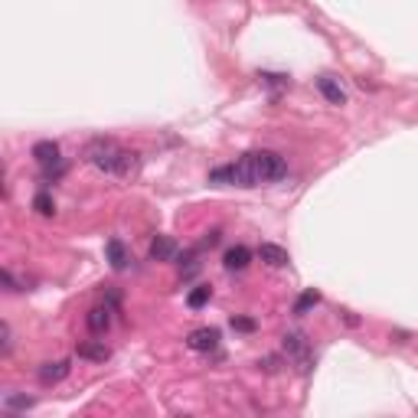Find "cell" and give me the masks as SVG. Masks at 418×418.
I'll list each match as a JSON object with an SVG mask.
<instances>
[{"label":"cell","mask_w":418,"mask_h":418,"mask_svg":"<svg viewBox=\"0 0 418 418\" xmlns=\"http://www.w3.org/2000/svg\"><path fill=\"white\" fill-rule=\"evenodd\" d=\"M287 173V163L275 151H248L235 163H225L209 173V183H233V186H262L275 183Z\"/></svg>","instance_id":"cell-1"},{"label":"cell","mask_w":418,"mask_h":418,"mask_svg":"<svg viewBox=\"0 0 418 418\" xmlns=\"http://www.w3.org/2000/svg\"><path fill=\"white\" fill-rule=\"evenodd\" d=\"M82 157H86V163H92L95 170L111 173V177H131V173H138V154L124 151L111 138H92L82 148Z\"/></svg>","instance_id":"cell-2"},{"label":"cell","mask_w":418,"mask_h":418,"mask_svg":"<svg viewBox=\"0 0 418 418\" xmlns=\"http://www.w3.org/2000/svg\"><path fill=\"white\" fill-rule=\"evenodd\" d=\"M285 353H287V360H295L301 369H310V340L301 330L285 333Z\"/></svg>","instance_id":"cell-3"},{"label":"cell","mask_w":418,"mask_h":418,"mask_svg":"<svg viewBox=\"0 0 418 418\" xmlns=\"http://www.w3.org/2000/svg\"><path fill=\"white\" fill-rule=\"evenodd\" d=\"M186 347L193 350V353H213L219 347V330L216 327H200L186 337Z\"/></svg>","instance_id":"cell-4"},{"label":"cell","mask_w":418,"mask_h":418,"mask_svg":"<svg viewBox=\"0 0 418 418\" xmlns=\"http://www.w3.org/2000/svg\"><path fill=\"white\" fill-rule=\"evenodd\" d=\"M33 160H36L43 170H53V167H59V163H62L59 144H56V141H36V144H33Z\"/></svg>","instance_id":"cell-5"},{"label":"cell","mask_w":418,"mask_h":418,"mask_svg":"<svg viewBox=\"0 0 418 418\" xmlns=\"http://www.w3.org/2000/svg\"><path fill=\"white\" fill-rule=\"evenodd\" d=\"M69 360H56V363H43L36 369V376H39V382L43 386H56V382H62L66 376H69Z\"/></svg>","instance_id":"cell-6"},{"label":"cell","mask_w":418,"mask_h":418,"mask_svg":"<svg viewBox=\"0 0 418 418\" xmlns=\"http://www.w3.org/2000/svg\"><path fill=\"white\" fill-rule=\"evenodd\" d=\"M86 324H88V330L95 333V337H105V333H108V327H111V307L108 304H105V307H92L86 314Z\"/></svg>","instance_id":"cell-7"},{"label":"cell","mask_w":418,"mask_h":418,"mask_svg":"<svg viewBox=\"0 0 418 418\" xmlns=\"http://www.w3.org/2000/svg\"><path fill=\"white\" fill-rule=\"evenodd\" d=\"M248 262H252V252H248L245 245L225 248V255H223L225 271H245V268H248Z\"/></svg>","instance_id":"cell-8"},{"label":"cell","mask_w":418,"mask_h":418,"mask_svg":"<svg viewBox=\"0 0 418 418\" xmlns=\"http://www.w3.org/2000/svg\"><path fill=\"white\" fill-rule=\"evenodd\" d=\"M258 258H262L265 265H271V268H285V265L291 262L285 248L275 245V242H262V245H258Z\"/></svg>","instance_id":"cell-9"},{"label":"cell","mask_w":418,"mask_h":418,"mask_svg":"<svg viewBox=\"0 0 418 418\" xmlns=\"http://www.w3.org/2000/svg\"><path fill=\"white\" fill-rule=\"evenodd\" d=\"M317 92L324 95L330 105H347V92H343L340 82H337V78H330V76H320L317 78Z\"/></svg>","instance_id":"cell-10"},{"label":"cell","mask_w":418,"mask_h":418,"mask_svg":"<svg viewBox=\"0 0 418 418\" xmlns=\"http://www.w3.org/2000/svg\"><path fill=\"white\" fill-rule=\"evenodd\" d=\"M105 255H108V262H111V268L115 271H124L128 268V262H131V255H128V248H124L121 239H111L108 245H105Z\"/></svg>","instance_id":"cell-11"},{"label":"cell","mask_w":418,"mask_h":418,"mask_svg":"<svg viewBox=\"0 0 418 418\" xmlns=\"http://www.w3.org/2000/svg\"><path fill=\"white\" fill-rule=\"evenodd\" d=\"M173 255H177V245H173V239H167V235H157V239L151 242V258H154V262H170Z\"/></svg>","instance_id":"cell-12"},{"label":"cell","mask_w":418,"mask_h":418,"mask_svg":"<svg viewBox=\"0 0 418 418\" xmlns=\"http://www.w3.org/2000/svg\"><path fill=\"white\" fill-rule=\"evenodd\" d=\"M78 357H82V360H95V363H105V360L111 357V350L105 347V340L78 343Z\"/></svg>","instance_id":"cell-13"},{"label":"cell","mask_w":418,"mask_h":418,"mask_svg":"<svg viewBox=\"0 0 418 418\" xmlns=\"http://www.w3.org/2000/svg\"><path fill=\"white\" fill-rule=\"evenodd\" d=\"M209 297H213V287H209V285H200V287H193V291H190V297H186V304H190V307H193V310H200L203 304L209 301Z\"/></svg>","instance_id":"cell-14"},{"label":"cell","mask_w":418,"mask_h":418,"mask_svg":"<svg viewBox=\"0 0 418 418\" xmlns=\"http://www.w3.org/2000/svg\"><path fill=\"white\" fill-rule=\"evenodd\" d=\"M33 209H36L39 216H53V213H56L53 196H49V193H36V196H33Z\"/></svg>","instance_id":"cell-15"},{"label":"cell","mask_w":418,"mask_h":418,"mask_svg":"<svg viewBox=\"0 0 418 418\" xmlns=\"http://www.w3.org/2000/svg\"><path fill=\"white\" fill-rule=\"evenodd\" d=\"M320 304V295L317 291H304L301 297H297V304H295V314H307L310 307H317Z\"/></svg>","instance_id":"cell-16"},{"label":"cell","mask_w":418,"mask_h":418,"mask_svg":"<svg viewBox=\"0 0 418 418\" xmlns=\"http://www.w3.org/2000/svg\"><path fill=\"white\" fill-rule=\"evenodd\" d=\"M4 409H33V399L30 395H7V399H4Z\"/></svg>","instance_id":"cell-17"},{"label":"cell","mask_w":418,"mask_h":418,"mask_svg":"<svg viewBox=\"0 0 418 418\" xmlns=\"http://www.w3.org/2000/svg\"><path fill=\"white\" fill-rule=\"evenodd\" d=\"M0 337H4V340H0V353H4V357H10V347H14V333H10V324L0 327Z\"/></svg>","instance_id":"cell-18"},{"label":"cell","mask_w":418,"mask_h":418,"mask_svg":"<svg viewBox=\"0 0 418 418\" xmlns=\"http://www.w3.org/2000/svg\"><path fill=\"white\" fill-rule=\"evenodd\" d=\"M0 281H4V287H7V291H20V285H16V278H14V275H10L7 268L0 271Z\"/></svg>","instance_id":"cell-19"},{"label":"cell","mask_w":418,"mask_h":418,"mask_svg":"<svg viewBox=\"0 0 418 418\" xmlns=\"http://www.w3.org/2000/svg\"><path fill=\"white\" fill-rule=\"evenodd\" d=\"M233 327H235V330H255V320H248V317H233Z\"/></svg>","instance_id":"cell-20"},{"label":"cell","mask_w":418,"mask_h":418,"mask_svg":"<svg viewBox=\"0 0 418 418\" xmlns=\"http://www.w3.org/2000/svg\"><path fill=\"white\" fill-rule=\"evenodd\" d=\"M258 366H265L268 372H278V357H265V360H258Z\"/></svg>","instance_id":"cell-21"},{"label":"cell","mask_w":418,"mask_h":418,"mask_svg":"<svg viewBox=\"0 0 418 418\" xmlns=\"http://www.w3.org/2000/svg\"><path fill=\"white\" fill-rule=\"evenodd\" d=\"M216 242H219V233H209L206 239H203V248H213V245H216Z\"/></svg>","instance_id":"cell-22"}]
</instances>
